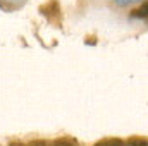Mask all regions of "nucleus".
Returning a JSON list of instances; mask_svg holds the SVG:
<instances>
[{
  "label": "nucleus",
  "mask_w": 148,
  "mask_h": 146,
  "mask_svg": "<svg viewBox=\"0 0 148 146\" xmlns=\"http://www.w3.org/2000/svg\"><path fill=\"white\" fill-rule=\"evenodd\" d=\"M133 16L134 17H148V3H143L138 10L133 12Z\"/></svg>",
  "instance_id": "nucleus-3"
},
{
  "label": "nucleus",
  "mask_w": 148,
  "mask_h": 146,
  "mask_svg": "<svg viewBox=\"0 0 148 146\" xmlns=\"http://www.w3.org/2000/svg\"><path fill=\"white\" fill-rule=\"evenodd\" d=\"M95 146H124V143L117 138H107V139H102L98 141Z\"/></svg>",
  "instance_id": "nucleus-1"
},
{
  "label": "nucleus",
  "mask_w": 148,
  "mask_h": 146,
  "mask_svg": "<svg viewBox=\"0 0 148 146\" xmlns=\"http://www.w3.org/2000/svg\"><path fill=\"white\" fill-rule=\"evenodd\" d=\"M9 146H26V145H23V143H17V141H14V143H10Z\"/></svg>",
  "instance_id": "nucleus-4"
},
{
  "label": "nucleus",
  "mask_w": 148,
  "mask_h": 146,
  "mask_svg": "<svg viewBox=\"0 0 148 146\" xmlns=\"http://www.w3.org/2000/svg\"><path fill=\"white\" fill-rule=\"evenodd\" d=\"M127 146H148V138H131L127 139Z\"/></svg>",
  "instance_id": "nucleus-2"
}]
</instances>
